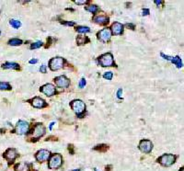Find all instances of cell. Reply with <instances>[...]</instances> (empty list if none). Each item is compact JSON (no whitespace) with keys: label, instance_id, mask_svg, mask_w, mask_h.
<instances>
[{"label":"cell","instance_id":"obj_7","mask_svg":"<svg viewBox=\"0 0 184 171\" xmlns=\"http://www.w3.org/2000/svg\"><path fill=\"white\" fill-rule=\"evenodd\" d=\"M29 132V123L25 120H18L16 128H15V133L18 135H23Z\"/></svg>","mask_w":184,"mask_h":171},{"label":"cell","instance_id":"obj_15","mask_svg":"<svg viewBox=\"0 0 184 171\" xmlns=\"http://www.w3.org/2000/svg\"><path fill=\"white\" fill-rule=\"evenodd\" d=\"M30 103L34 107V108H38V109H42V108H45L47 107V103L45 102V100L42 98H39V97H36L34 98H32L30 100Z\"/></svg>","mask_w":184,"mask_h":171},{"label":"cell","instance_id":"obj_23","mask_svg":"<svg viewBox=\"0 0 184 171\" xmlns=\"http://www.w3.org/2000/svg\"><path fill=\"white\" fill-rule=\"evenodd\" d=\"M77 32L79 33H88L90 32V29L86 26H78L77 28Z\"/></svg>","mask_w":184,"mask_h":171},{"label":"cell","instance_id":"obj_27","mask_svg":"<svg viewBox=\"0 0 184 171\" xmlns=\"http://www.w3.org/2000/svg\"><path fill=\"white\" fill-rule=\"evenodd\" d=\"M112 77H113V74H112L111 72H106L103 75V78H105L107 80H111Z\"/></svg>","mask_w":184,"mask_h":171},{"label":"cell","instance_id":"obj_21","mask_svg":"<svg viewBox=\"0 0 184 171\" xmlns=\"http://www.w3.org/2000/svg\"><path fill=\"white\" fill-rule=\"evenodd\" d=\"M22 41L20 39H11L8 41V44L11 45V46H18V45H21L22 44Z\"/></svg>","mask_w":184,"mask_h":171},{"label":"cell","instance_id":"obj_18","mask_svg":"<svg viewBox=\"0 0 184 171\" xmlns=\"http://www.w3.org/2000/svg\"><path fill=\"white\" fill-rule=\"evenodd\" d=\"M2 68L3 69H11V70H18L20 68L19 65L17 63H13V62H6L5 64L2 65Z\"/></svg>","mask_w":184,"mask_h":171},{"label":"cell","instance_id":"obj_38","mask_svg":"<svg viewBox=\"0 0 184 171\" xmlns=\"http://www.w3.org/2000/svg\"><path fill=\"white\" fill-rule=\"evenodd\" d=\"M111 170H112V166H111V165H109V166L106 167L105 171H111Z\"/></svg>","mask_w":184,"mask_h":171},{"label":"cell","instance_id":"obj_40","mask_svg":"<svg viewBox=\"0 0 184 171\" xmlns=\"http://www.w3.org/2000/svg\"><path fill=\"white\" fill-rule=\"evenodd\" d=\"M55 124V123H51V124H50V126H49V129L50 130H52V128H53V126Z\"/></svg>","mask_w":184,"mask_h":171},{"label":"cell","instance_id":"obj_5","mask_svg":"<svg viewBox=\"0 0 184 171\" xmlns=\"http://www.w3.org/2000/svg\"><path fill=\"white\" fill-rule=\"evenodd\" d=\"M177 156L174 155H171V154H165L161 156L158 159V162H159L162 166L164 167H170L171 165H173L175 163Z\"/></svg>","mask_w":184,"mask_h":171},{"label":"cell","instance_id":"obj_32","mask_svg":"<svg viewBox=\"0 0 184 171\" xmlns=\"http://www.w3.org/2000/svg\"><path fill=\"white\" fill-rule=\"evenodd\" d=\"M68 150H69V152H70V154L71 155H74V145H68Z\"/></svg>","mask_w":184,"mask_h":171},{"label":"cell","instance_id":"obj_10","mask_svg":"<svg viewBox=\"0 0 184 171\" xmlns=\"http://www.w3.org/2000/svg\"><path fill=\"white\" fill-rule=\"evenodd\" d=\"M50 156H51V153L50 151L48 150H45V149H42L37 152L36 156H35V158L38 162L40 163H43V162H45L47 161L49 158H50Z\"/></svg>","mask_w":184,"mask_h":171},{"label":"cell","instance_id":"obj_19","mask_svg":"<svg viewBox=\"0 0 184 171\" xmlns=\"http://www.w3.org/2000/svg\"><path fill=\"white\" fill-rule=\"evenodd\" d=\"M15 171H29V165L23 162L15 166Z\"/></svg>","mask_w":184,"mask_h":171},{"label":"cell","instance_id":"obj_37","mask_svg":"<svg viewBox=\"0 0 184 171\" xmlns=\"http://www.w3.org/2000/svg\"><path fill=\"white\" fill-rule=\"evenodd\" d=\"M126 26H127L128 28H130L131 29H135V26L134 24H131V23H130V24H127Z\"/></svg>","mask_w":184,"mask_h":171},{"label":"cell","instance_id":"obj_6","mask_svg":"<svg viewBox=\"0 0 184 171\" xmlns=\"http://www.w3.org/2000/svg\"><path fill=\"white\" fill-rule=\"evenodd\" d=\"M45 134V127L42 123H37L33 130H32V141L35 142V141L39 140V138L43 137Z\"/></svg>","mask_w":184,"mask_h":171},{"label":"cell","instance_id":"obj_35","mask_svg":"<svg viewBox=\"0 0 184 171\" xmlns=\"http://www.w3.org/2000/svg\"><path fill=\"white\" fill-rule=\"evenodd\" d=\"M88 1H86V0H84V1H79V0H77V1H75V3L76 4H77V5H85V4H87Z\"/></svg>","mask_w":184,"mask_h":171},{"label":"cell","instance_id":"obj_14","mask_svg":"<svg viewBox=\"0 0 184 171\" xmlns=\"http://www.w3.org/2000/svg\"><path fill=\"white\" fill-rule=\"evenodd\" d=\"M160 55H161L163 58H164V59L168 60V61H170L171 63H173V64H174V65H175L178 68H181V67L183 66L182 61H181V59H180V56L171 57V56H169V55L164 54L163 53H161V54H160Z\"/></svg>","mask_w":184,"mask_h":171},{"label":"cell","instance_id":"obj_11","mask_svg":"<svg viewBox=\"0 0 184 171\" xmlns=\"http://www.w3.org/2000/svg\"><path fill=\"white\" fill-rule=\"evenodd\" d=\"M54 82H55V85L58 87H61V88L68 87L69 85H70V80L66 76H59L55 77Z\"/></svg>","mask_w":184,"mask_h":171},{"label":"cell","instance_id":"obj_12","mask_svg":"<svg viewBox=\"0 0 184 171\" xmlns=\"http://www.w3.org/2000/svg\"><path fill=\"white\" fill-rule=\"evenodd\" d=\"M139 149L143 153L149 154L153 149V144L149 140H142L139 144Z\"/></svg>","mask_w":184,"mask_h":171},{"label":"cell","instance_id":"obj_34","mask_svg":"<svg viewBox=\"0 0 184 171\" xmlns=\"http://www.w3.org/2000/svg\"><path fill=\"white\" fill-rule=\"evenodd\" d=\"M40 71L42 73H46V65H43L42 66L40 67Z\"/></svg>","mask_w":184,"mask_h":171},{"label":"cell","instance_id":"obj_16","mask_svg":"<svg viewBox=\"0 0 184 171\" xmlns=\"http://www.w3.org/2000/svg\"><path fill=\"white\" fill-rule=\"evenodd\" d=\"M111 34L114 35H121L122 32H124V25L119 23V22H114L111 25V28L110 29Z\"/></svg>","mask_w":184,"mask_h":171},{"label":"cell","instance_id":"obj_28","mask_svg":"<svg viewBox=\"0 0 184 171\" xmlns=\"http://www.w3.org/2000/svg\"><path fill=\"white\" fill-rule=\"evenodd\" d=\"M40 46H43V43L42 42H36V43L32 44V46H30V49H38Z\"/></svg>","mask_w":184,"mask_h":171},{"label":"cell","instance_id":"obj_29","mask_svg":"<svg viewBox=\"0 0 184 171\" xmlns=\"http://www.w3.org/2000/svg\"><path fill=\"white\" fill-rule=\"evenodd\" d=\"M86 86V79L85 78H82L79 81V83H78V87H80V88H83L84 87Z\"/></svg>","mask_w":184,"mask_h":171},{"label":"cell","instance_id":"obj_33","mask_svg":"<svg viewBox=\"0 0 184 171\" xmlns=\"http://www.w3.org/2000/svg\"><path fill=\"white\" fill-rule=\"evenodd\" d=\"M121 94H122V89L121 88H119L117 90V98H121Z\"/></svg>","mask_w":184,"mask_h":171},{"label":"cell","instance_id":"obj_39","mask_svg":"<svg viewBox=\"0 0 184 171\" xmlns=\"http://www.w3.org/2000/svg\"><path fill=\"white\" fill-rule=\"evenodd\" d=\"M155 4L159 6V5H162L163 4V1H155Z\"/></svg>","mask_w":184,"mask_h":171},{"label":"cell","instance_id":"obj_3","mask_svg":"<svg viewBox=\"0 0 184 171\" xmlns=\"http://www.w3.org/2000/svg\"><path fill=\"white\" fill-rule=\"evenodd\" d=\"M63 164V156L60 154H54L51 156L48 167L51 169H57Z\"/></svg>","mask_w":184,"mask_h":171},{"label":"cell","instance_id":"obj_20","mask_svg":"<svg viewBox=\"0 0 184 171\" xmlns=\"http://www.w3.org/2000/svg\"><path fill=\"white\" fill-rule=\"evenodd\" d=\"M89 42V39L86 36H82V35H78L77 37V43L78 45H83L86 44L87 43Z\"/></svg>","mask_w":184,"mask_h":171},{"label":"cell","instance_id":"obj_41","mask_svg":"<svg viewBox=\"0 0 184 171\" xmlns=\"http://www.w3.org/2000/svg\"><path fill=\"white\" fill-rule=\"evenodd\" d=\"M71 171H81L80 169H75V170H71Z\"/></svg>","mask_w":184,"mask_h":171},{"label":"cell","instance_id":"obj_13","mask_svg":"<svg viewBox=\"0 0 184 171\" xmlns=\"http://www.w3.org/2000/svg\"><path fill=\"white\" fill-rule=\"evenodd\" d=\"M40 90V92H43L47 97H52V96L55 95V93H56L55 87L52 84H46V85L43 86Z\"/></svg>","mask_w":184,"mask_h":171},{"label":"cell","instance_id":"obj_2","mask_svg":"<svg viewBox=\"0 0 184 171\" xmlns=\"http://www.w3.org/2000/svg\"><path fill=\"white\" fill-rule=\"evenodd\" d=\"M70 106L72 108V109L74 110V112L77 115V116H81L85 110H86V105L85 103L80 99H75L72 102L70 103Z\"/></svg>","mask_w":184,"mask_h":171},{"label":"cell","instance_id":"obj_44","mask_svg":"<svg viewBox=\"0 0 184 171\" xmlns=\"http://www.w3.org/2000/svg\"><path fill=\"white\" fill-rule=\"evenodd\" d=\"M0 35H1V32H0Z\"/></svg>","mask_w":184,"mask_h":171},{"label":"cell","instance_id":"obj_25","mask_svg":"<svg viewBox=\"0 0 184 171\" xmlns=\"http://www.w3.org/2000/svg\"><path fill=\"white\" fill-rule=\"evenodd\" d=\"M11 86L7 82H0V90H10Z\"/></svg>","mask_w":184,"mask_h":171},{"label":"cell","instance_id":"obj_4","mask_svg":"<svg viewBox=\"0 0 184 171\" xmlns=\"http://www.w3.org/2000/svg\"><path fill=\"white\" fill-rule=\"evenodd\" d=\"M66 63V60L62 57H54L50 60L49 67L52 71H57V70L63 68Z\"/></svg>","mask_w":184,"mask_h":171},{"label":"cell","instance_id":"obj_36","mask_svg":"<svg viewBox=\"0 0 184 171\" xmlns=\"http://www.w3.org/2000/svg\"><path fill=\"white\" fill-rule=\"evenodd\" d=\"M30 65H33V64H37L38 63V60L37 59H32V60H29V62Z\"/></svg>","mask_w":184,"mask_h":171},{"label":"cell","instance_id":"obj_1","mask_svg":"<svg viewBox=\"0 0 184 171\" xmlns=\"http://www.w3.org/2000/svg\"><path fill=\"white\" fill-rule=\"evenodd\" d=\"M98 63L99 64V65L103 66V67H110V66L115 65L113 56H112V54L110 53L100 55L98 58Z\"/></svg>","mask_w":184,"mask_h":171},{"label":"cell","instance_id":"obj_30","mask_svg":"<svg viewBox=\"0 0 184 171\" xmlns=\"http://www.w3.org/2000/svg\"><path fill=\"white\" fill-rule=\"evenodd\" d=\"M61 24L63 25H66V26H74L75 25V22L73 21H61Z\"/></svg>","mask_w":184,"mask_h":171},{"label":"cell","instance_id":"obj_26","mask_svg":"<svg viewBox=\"0 0 184 171\" xmlns=\"http://www.w3.org/2000/svg\"><path fill=\"white\" fill-rule=\"evenodd\" d=\"M9 24L11 25L13 28H15V29H18L20 26H21V23H20V21H16V19H10Z\"/></svg>","mask_w":184,"mask_h":171},{"label":"cell","instance_id":"obj_8","mask_svg":"<svg viewBox=\"0 0 184 171\" xmlns=\"http://www.w3.org/2000/svg\"><path fill=\"white\" fill-rule=\"evenodd\" d=\"M18 156V154L17 153L16 149L14 148H8L3 155V157L8 162V165L12 164L14 162V160Z\"/></svg>","mask_w":184,"mask_h":171},{"label":"cell","instance_id":"obj_42","mask_svg":"<svg viewBox=\"0 0 184 171\" xmlns=\"http://www.w3.org/2000/svg\"><path fill=\"white\" fill-rule=\"evenodd\" d=\"M180 171H184V168H183V167H181V168H180Z\"/></svg>","mask_w":184,"mask_h":171},{"label":"cell","instance_id":"obj_17","mask_svg":"<svg viewBox=\"0 0 184 171\" xmlns=\"http://www.w3.org/2000/svg\"><path fill=\"white\" fill-rule=\"evenodd\" d=\"M93 21L99 25H106L109 23V18L105 15H98L93 18Z\"/></svg>","mask_w":184,"mask_h":171},{"label":"cell","instance_id":"obj_24","mask_svg":"<svg viewBox=\"0 0 184 171\" xmlns=\"http://www.w3.org/2000/svg\"><path fill=\"white\" fill-rule=\"evenodd\" d=\"M108 149H109V146L107 145H99L94 147V150L99 151V152H106Z\"/></svg>","mask_w":184,"mask_h":171},{"label":"cell","instance_id":"obj_43","mask_svg":"<svg viewBox=\"0 0 184 171\" xmlns=\"http://www.w3.org/2000/svg\"><path fill=\"white\" fill-rule=\"evenodd\" d=\"M94 171H98V169H97V168H94Z\"/></svg>","mask_w":184,"mask_h":171},{"label":"cell","instance_id":"obj_9","mask_svg":"<svg viewBox=\"0 0 184 171\" xmlns=\"http://www.w3.org/2000/svg\"><path fill=\"white\" fill-rule=\"evenodd\" d=\"M111 38V32L110 29L108 28H105L103 29H101L98 32V39L102 43H107L109 42Z\"/></svg>","mask_w":184,"mask_h":171},{"label":"cell","instance_id":"obj_22","mask_svg":"<svg viewBox=\"0 0 184 171\" xmlns=\"http://www.w3.org/2000/svg\"><path fill=\"white\" fill-rule=\"evenodd\" d=\"M99 7L98 6H96V5H90V6H88V7H86V10H88V11H89V12H91L92 14H95V13H97L98 11H99Z\"/></svg>","mask_w":184,"mask_h":171},{"label":"cell","instance_id":"obj_31","mask_svg":"<svg viewBox=\"0 0 184 171\" xmlns=\"http://www.w3.org/2000/svg\"><path fill=\"white\" fill-rule=\"evenodd\" d=\"M149 13H150V11H149V9H147V8H144L142 10V15L143 16H147V15H149Z\"/></svg>","mask_w":184,"mask_h":171}]
</instances>
